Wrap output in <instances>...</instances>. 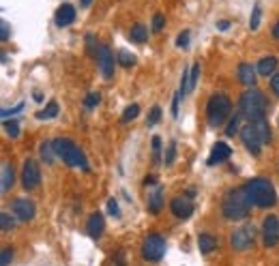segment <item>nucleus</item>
Masks as SVG:
<instances>
[{
  "instance_id": "nucleus-1",
  "label": "nucleus",
  "mask_w": 279,
  "mask_h": 266,
  "mask_svg": "<svg viewBox=\"0 0 279 266\" xmlns=\"http://www.w3.org/2000/svg\"><path fill=\"white\" fill-rule=\"evenodd\" d=\"M254 204L249 202L247 193L243 187H236V189H228L224 200H221V213H224L226 219L230 221H241L249 215V208Z\"/></svg>"
},
{
  "instance_id": "nucleus-2",
  "label": "nucleus",
  "mask_w": 279,
  "mask_h": 266,
  "mask_svg": "<svg viewBox=\"0 0 279 266\" xmlns=\"http://www.w3.org/2000/svg\"><path fill=\"white\" fill-rule=\"evenodd\" d=\"M243 189H245L249 202L258 208H271L277 202V191L273 183L267 181V178H252L243 185Z\"/></svg>"
},
{
  "instance_id": "nucleus-3",
  "label": "nucleus",
  "mask_w": 279,
  "mask_h": 266,
  "mask_svg": "<svg viewBox=\"0 0 279 266\" xmlns=\"http://www.w3.org/2000/svg\"><path fill=\"white\" fill-rule=\"evenodd\" d=\"M267 107H269L267 97H264L258 88H247L241 95V99H239V110H241V114L247 120H252V123H254V120H260V118L267 116Z\"/></svg>"
},
{
  "instance_id": "nucleus-4",
  "label": "nucleus",
  "mask_w": 279,
  "mask_h": 266,
  "mask_svg": "<svg viewBox=\"0 0 279 266\" xmlns=\"http://www.w3.org/2000/svg\"><path fill=\"white\" fill-rule=\"evenodd\" d=\"M54 150H56V157H60V159H62L64 163L71 165V168L80 165V168H82L84 172H88V170H90V168H88V163H86L84 153H82V150L77 148L71 140H67V138H56V140H54Z\"/></svg>"
},
{
  "instance_id": "nucleus-5",
  "label": "nucleus",
  "mask_w": 279,
  "mask_h": 266,
  "mask_svg": "<svg viewBox=\"0 0 279 266\" xmlns=\"http://www.w3.org/2000/svg\"><path fill=\"white\" fill-rule=\"evenodd\" d=\"M232 112V101L226 95H213L206 103V118L213 127H221Z\"/></svg>"
},
{
  "instance_id": "nucleus-6",
  "label": "nucleus",
  "mask_w": 279,
  "mask_h": 266,
  "mask_svg": "<svg viewBox=\"0 0 279 266\" xmlns=\"http://www.w3.org/2000/svg\"><path fill=\"white\" fill-rule=\"evenodd\" d=\"M166 254V239L161 234H148L142 243V258L146 262H159Z\"/></svg>"
},
{
  "instance_id": "nucleus-7",
  "label": "nucleus",
  "mask_w": 279,
  "mask_h": 266,
  "mask_svg": "<svg viewBox=\"0 0 279 266\" xmlns=\"http://www.w3.org/2000/svg\"><path fill=\"white\" fill-rule=\"evenodd\" d=\"M254 241H256V228L252 224L236 228L234 232L230 234V245H232L234 251H247V249H252L254 247Z\"/></svg>"
},
{
  "instance_id": "nucleus-8",
  "label": "nucleus",
  "mask_w": 279,
  "mask_h": 266,
  "mask_svg": "<svg viewBox=\"0 0 279 266\" xmlns=\"http://www.w3.org/2000/svg\"><path fill=\"white\" fill-rule=\"evenodd\" d=\"M41 183V170L34 159H26L24 161V168H21V187L26 191H32L37 189Z\"/></svg>"
},
{
  "instance_id": "nucleus-9",
  "label": "nucleus",
  "mask_w": 279,
  "mask_h": 266,
  "mask_svg": "<svg viewBox=\"0 0 279 266\" xmlns=\"http://www.w3.org/2000/svg\"><path fill=\"white\" fill-rule=\"evenodd\" d=\"M262 241H264V247L267 249H273L277 247L279 243V219L275 215H267L262 221Z\"/></svg>"
},
{
  "instance_id": "nucleus-10",
  "label": "nucleus",
  "mask_w": 279,
  "mask_h": 266,
  "mask_svg": "<svg viewBox=\"0 0 279 266\" xmlns=\"http://www.w3.org/2000/svg\"><path fill=\"white\" fill-rule=\"evenodd\" d=\"M241 140H243V146H245L254 157L260 155V150H262L264 144H262L260 138H258V131H256L254 123H247L245 127L241 129Z\"/></svg>"
},
{
  "instance_id": "nucleus-11",
  "label": "nucleus",
  "mask_w": 279,
  "mask_h": 266,
  "mask_svg": "<svg viewBox=\"0 0 279 266\" xmlns=\"http://www.w3.org/2000/svg\"><path fill=\"white\" fill-rule=\"evenodd\" d=\"M11 208H13V213H15V217L19 221H30V219H34V213H37V206H34V202L28 200V198L13 200Z\"/></svg>"
},
{
  "instance_id": "nucleus-12",
  "label": "nucleus",
  "mask_w": 279,
  "mask_h": 266,
  "mask_svg": "<svg viewBox=\"0 0 279 266\" xmlns=\"http://www.w3.org/2000/svg\"><path fill=\"white\" fill-rule=\"evenodd\" d=\"M97 62H99V71L105 80H110L114 75V54L107 45H99V54H97Z\"/></svg>"
},
{
  "instance_id": "nucleus-13",
  "label": "nucleus",
  "mask_w": 279,
  "mask_h": 266,
  "mask_svg": "<svg viewBox=\"0 0 279 266\" xmlns=\"http://www.w3.org/2000/svg\"><path fill=\"white\" fill-rule=\"evenodd\" d=\"M170 211L176 219H189L191 213H193V204H191V198L187 196H178L170 202Z\"/></svg>"
},
{
  "instance_id": "nucleus-14",
  "label": "nucleus",
  "mask_w": 279,
  "mask_h": 266,
  "mask_svg": "<svg viewBox=\"0 0 279 266\" xmlns=\"http://www.w3.org/2000/svg\"><path fill=\"white\" fill-rule=\"evenodd\" d=\"M236 75H239V82H241L243 86H247V88H256L258 69L254 67V64L241 62V64H239V71H236Z\"/></svg>"
},
{
  "instance_id": "nucleus-15",
  "label": "nucleus",
  "mask_w": 279,
  "mask_h": 266,
  "mask_svg": "<svg viewBox=\"0 0 279 266\" xmlns=\"http://www.w3.org/2000/svg\"><path fill=\"white\" fill-rule=\"evenodd\" d=\"M232 157V148L228 146L226 142H217L211 150V157L206 159V165H217V163H224Z\"/></svg>"
},
{
  "instance_id": "nucleus-16",
  "label": "nucleus",
  "mask_w": 279,
  "mask_h": 266,
  "mask_svg": "<svg viewBox=\"0 0 279 266\" xmlns=\"http://www.w3.org/2000/svg\"><path fill=\"white\" fill-rule=\"evenodd\" d=\"M103 226H105V221H103V215L101 213H92L90 217H88V224H86V230H88V236L90 239H101V234H103Z\"/></svg>"
},
{
  "instance_id": "nucleus-17",
  "label": "nucleus",
  "mask_w": 279,
  "mask_h": 266,
  "mask_svg": "<svg viewBox=\"0 0 279 266\" xmlns=\"http://www.w3.org/2000/svg\"><path fill=\"white\" fill-rule=\"evenodd\" d=\"M163 208V187L157 185L153 191L148 193V213L150 215H159Z\"/></svg>"
},
{
  "instance_id": "nucleus-18",
  "label": "nucleus",
  "mask_w": 279,
  "mask_h": 266,
  "mask_svg": "<svg viewBox=\"0 0 279 266\" xmlns=\"http://www.w3.org/2000/svg\"><path fill=\"white\" fill-rule=\"evenodd\" d=\"M73 19H75V6L73 4H62L58 6V11H56V26H69V24H73Z\"/></svg>"
},
{
  "instance_id": "nucleus-19",
  "label": "nucleus",
  "mask_w": 279,
  "mask_h": 266,
  "mask_svg": "<svg viewBox=\"0 0 279 266\" xmlns=\"http://www.w3.org/2000/svg\"><path fill=\"white\" fill-rule=\"evenodd\" d=\"M198 247H200V254L209 256L217 249V239H215L213 234H200L198 236Z\"/></svg>"
},
{
  "instance_id": "nucleus-20",
  "label": "nucleus",
  "mask_w": 279,
  "mask_h": 266,
  "mask_svg": "<svg viewBox=\"0 0 279 266\" xmlns=\"http://www.w3.org/2000/svg\"><path fill=\"white\" fill-rule=\"evenodd\" d=\"M13 183H15V170H13L11 163H2V187H0V193H9Z\"/></svg>"
},
{
  "instance_id": "nucleus-21",
  "label": "nucleus",
  "mask_w": 279,
  "mask_h": 266,
  "mask_svg": "<svg viewBox=\"0 0 279 266\" xmlns=\"http://www.w3.org/2000/svg\"><path fill=\"white\" fill-rule=\"evenodd\" d=\"M256 69H258V73L264 75V77L273 75L275 69H277V58H275V56H267V58H262L260 62H258Z\"/></svg>"
},
{
  "instance_id": "nucleus-22",
  "label": "nucleus",
  "mask_w": 279,
  "mask_h": 266,
  "mask_svg": "<svg viewBox=\"0 0 279 266\" xmlns=\"http://www.w3.org/2000/svg\"><path fill=\"white\" fill-rule=\"evenodd\" d=\"M254 127L258 131V138L262 140V144H271V138H273V133H271V127L267 123V118H260V120H254Z\"/></svg>"
},
{
  "instance_id": "nucleus-23",
  "label": "nucleus",
  "mask_w": 279,
  "mask_h": 266,
  "mask_svg": "<svg viewBox=\"0 0 279 266\" xmlns=\"http://www.w3.org/2000/svg\"><path fill=\"white\" fill-rule=\"evenodd\" d=\"M129 39H131L133 43H144L148 39V30L144 24H140V21H135V24L131 26V30H129Z\"/></svg>"
},
{
  "instance_id": "nucleus-24",
  "label": "nucleus",
  "mask_w": 279,
  "mask_h": 266,
  "mask_svg": "<svg viewBox=\"0 0 279 266\" xmlns=\"http://www.w3.org/2000/svg\"><path fill=\"white\" fill-rule=\"evenodd\" d=\"M39 153H41V159L45 163H54V157H56V150H54V140H47L39 146Z\"/></svg>"
},
{
  "instance_id": "nucleus-25",
  "label": "nucleus",
  "mask_w": 279,
  "mask_h": 266,
  "mask_svg": "<svg viewBox=\"0 0 279 266\" xmlns=\"http://www.w3.org/2000/svg\"><path fill=\"white\" fill-rule=\"evenodd\" d=\"M34 116H37V120L56 118V116H58V103H56V101H49L45 107H43V110H39L37 114H34Z\"/></svg>"
},
{
  "instance_id": "nucleus-26",
  "label": "nucleus",
  "mask_w": 279,
  "mask_h": 266,
  "mask_svg": "<svg viewBox=\"0 0 279 266\" xmlns=\"http://www.w3.org/2000/svg\"><path fill=\"white\" fill-rule=\"evenodd\" d=\"M241 116H243V114H241V110H239V112H236L234 116L230 118V123H228V127H226V135H228V138H234V135L241 131Z\"/></svg>"
},
{
  "instance_id": "nucleus-27",
  "label": "nucleus",
  "mask_w": 279,
  "mask_h": 266,
  "mask_svg": "<svg viewBox=\"0 0 279 266\" xmlns=\"http://www.w3.org/2000/svg\"><path fill=\"white\" fill-rule=\"evenodd\" d=\"M260 19H262V6H260V2H256L254 11H252V19H249V28L258 30V28H260Z\"/></svg>"
},
{
  "instance_id": "nucleus-28",
  "label": "nucleus",
  "mask_w": 279,
  "mask_h": 266,
  "mask_svg": "<svg viewBox=\"0 0 279 266\" xmlns=\"http://www.w3.org/2000/svg\"><path fill=\"white\" fill-rule=\"evenodd\" d=\"M138 114H140V105L138 103L127 105V110L123 112V116H120V123H129V120H133Z\"/></svg>"
},
{
  "instance_id": "nucleus-29",
  "label": "nucleus",
  "mask_w": 279,
  "mask_h": 266,
  "mask_svg": "<svg viewBox=\"0 0 279 266\" xmlns=\"http://www.w3.org/2000/svg\"><path fill=\"white\" fill-rule=\"evenodd\" d=\"M198 80H200V62H193L189 69V92L198 86Z\"/></svg>"
},
{
  "instance_id": "nucleus-30",
  "label": "nucleus",
  "mask_w": 279,
  "mask_h": 266,
  "mask_svg": "<svg viewBox=\"0 0 279 266\" xmlns=\"http://www.w3.org/2000/svg\"><path fill=\"white\" fill-rule=\"evenodd\" d=\"M13 228H15V219H13L9 213L0 215V230H2V232H9V230H13Z\"/></svg>"
},
{
  "instance_id": "nucleus-31",
  "label": "nucleus",
  "mask_w": 279,
  "mask_h": 266,
  "mask_svg": "<svg viewBox=\"0 0 279 266\" xmlns=\"http://www.w3.org/2000/svg\"><path fill=\"white\" fill-rule=\"evenodd\" d=\"M99 101H101V95H99V92H90V95L84 97V107L86 110H95Z\"/></svg>"
},
{
  "instance_id": "nucleus-32",
  "label": "nucleus",
  "mask_w": 279,
  "mask_h": 266,
  "mask_svg": "<svg viewBox=\"0 0 279 266\" xmlns=\"http://www.w3.org/2000/svg\"><path fill=\"white\" fill-rule=\"evenodd\" d=\"M161 120V107L159 105H153L150 107V112H148V118H146V125L148 127H153V125H157Z\"/></svg>"
},
{
  "instance_id": "nucleus-33",
  "label": "nucleus",
  "mask_w": 279,
  "mask_h": 266,
  "mask_svg": "<svg viewBox=\"0 0 279 266\" xmlns=\"http://www.w3.org/2000/svg\"><path fill=\"white\" fill-rule=\"evenodd\" d=\"M118 62L123 64V67L129 69V67H133V64H135V56L129 54L127 49H120V52H118Z\"/></svg>"
},
{
  "instance_id": "nucleus-34",
  "label": "nucleus",
  "mask_w": 279,
  "mask_h": 266,
  "mask_svg": "<svg viewBox=\"0 0 279 266\" xmlns=\"http://www.w3.org/2000/svg\"><path fill=\"white\" fill-rule=\"evenodd\" d=\"M4 131L11 135V138H19V125H17V120H4Z\"/></svg>"
},
{
  "instance_id": "nucleus-35",
  "label": "nucleus",
  "mask_w": 279,
  "mask_h": 266,
  "mask_svg": "<svg viewBox=\"0 0 279 266\" xmlns=\"http://www.w3.org/2000/svg\"><path fill=\"white\" fill-rule=\"evenodd\" d=\"M176 159V140H172L168 144V150H166V165H172Z\"/></svg>"
},
{
  "instance_id": "nucleus-36",
  "label": "nucleus",
  "mask_w": 279,
  "mask_h": 266,
  "mask_svg": "<svg viewBox=\"0 0 279 266\" xmlns=\"http://www.w3.org/2000/svg\"><path fill=\"white\" fill-rule=\"evenodd\" d=\"M86 49H88L90 56H97L99 54V47L95 45V34H92V32L86 34Z\"/></svg>"
},
{
  "instance_id": "nucleus-37",
  "label": "nucleus",
  "mask_w": 279,
  "mask_h": 266,
  "mask_svg": "<svg viewBox=\"0 0 279 266\" xmlns=\"http://www.w3.org/2000/svg\"><path fill=\"white\" fill-rule=\"evenodd\" d=\"M181 97H185L181 90L174 92V99H172V116L178 118V110H181Z\"/></svg>"
},
{
  "instance_id": "nucleus-38",
  "label": "nucleus",
  "mask_w": 279,
  "mask_h": 266,
  "mask_svg": "<svg viewBox=\"0 0 279 266\" xmlns=\"http://www.w3.org/2000/svg\"><path fill=\"white\" fill-rule=\"evenodd\" d=\"M159 157H161V138L159 135H155L153 138V161L159 163Z\"/></svg>"
},
{
  "instance_id": "nucleus-39",
  "label": "nucleus",
  "mask_w": 279,
  "mask_h": 266,
  "mask_svg": "<svg viewBox=\"0 0 279 266\" xmlns=\"http://www.w3.org/2000/svg\"><path fill=\"white\" fill-rule=\"evenodd\" d=\"M163 26H166V17H163L161 13H155V17H153V30L155 32H161Z\"/></svg>"
},
{
  "instance_id": "nucleus-40",
  "label": "nucleus",
  "mask_w": 279,
  "mask_h": 266,
  "mask_svg": "<svg viewBox=\"0 0 279 266\" xmlns=\"http://www.w3.org/2000/svg\"><path fill=\"white\" fill-rule=\"evenodd\" d=\"M189 30H183V32H178V37H176V45L178 47H187L189 45Z\"/></svg>"
},
{
  "instance_id": "nucleus-41",
  "label": "nucleus",
  "mask_w": 279,
  "mask_h": 266,
  "mask_svg": "<svg viewBox=\"0 0 279 266\" xmlns=\"http://www.w3.org/2000/svg\"><path fill=\"white\" fill-rule=\"evenodd\" d=\"M9 37H11V28H9V24H6V19H2L0 21V39L9 41Z\"/></svg>"
},
{
  "instance_id": "nucleus-42",
  "label": "nucleus",
  "mask_w": 279,
  "mask_h": 266,
  "mask_svg": "<svg viewBox=\"0 0 279 266\" xmlns=\"http://www.w3.org/2000/svg\"><path fill=\"white\" fill-rule=\"evenodd\" d=\"M11 260H13V249H2V254H0V266H9Z\"/></svg>"
},
{
  "instance_id": "nucleus-43",
  "label": "nucleus",
  "mask_w": 279,
  "mask_h": 266,
  "mask_svg": "<svg viewBox=\"0 0 279 266\" xmlns=\"http://www.w3.org/2000/svg\"><path fill=\"white\" fill-rule=\"evenodd\" d=\"M107 211H110V215H114V217H120V208H118V202L114 198L107 200Z\"/></svg>"
},
{
  "instance_id": "nucleus-44",
  "label": "nucleus",
  "mask_w": 279,
  "mask_h": 266,
  "mask_svg": "<svg viewBox=\"0 0 279 266\" xmlns=\"http://www.w3.org/2000/svg\"><path fill=\"white\" fill-rule=\"evenodd\" d=\"M24 101H21V103H17L15 107H11V110H2V118H9V116H13V114H17V112H21V110H24Z\"/></svg>"
},
{
  "instance_id": "nucleus-45",
  "label": "nucleus",
  "mask_w": 279,
  "mask_h": 266,
  "mask_svg": "<svg viewBox=\"0 0 279 266\" xmlns=\"http://www.w3.org/2000/svg\"><path fill=\"white\" fill-rule=\"evenodd\" d=\"M271 90H273V95L279 97V71L271 75Z\"/></svg>"
},
{
  "instance_id": "nucleus-46",
  "label": "nucleus",
  "mask_w": 279,
  "mask_h": 266,
  "mask_svg": "<svg viewBox=\"0 0 279 266\" xmlns=\"http://www.w3.org/2000/svg\"><path fill=\"white\" fill-rule=\"evenodd\" d=\"M232 24H230V21H219V24H217V28H219V30H228V28H230Z\"/></svg>"
},
{
  "instance_id": "nucleus-47",
  "label": "nucleus",
  "mask_w": 279,
  "mask_h": 266,
  "mask_svg": "<svg viewBox=\"0 0 279 266\" xmlns=\"http://www.w3.org/2000/svg\"><path fill=\"white\" fill-rule=\"evenodd\" d=\"M32 97H34V101H39V103L43 101V95H41L39 90H34V92H32Z\"/></svg>"
},
{
  "instance_id": "nucleus-48",
  "label": "nucleus",
  "mask_w": 279,
  "mask_h": 266,
  "mask_svg": "<svg viewBox=\"0 0 279 266\" xmlns=\"http://www.w3.org/2000/svg\"><path fill=\"white\" fill-rule=\"evenodd\" d=\"M273 37H275V39H279V19H277V24L273 26Z\"/></svg>"
},
{
  "instance_id": "nucleus-49",
  "label": "nucleus",
  "mask_w": 279,
  "mask_h": 266,
  "mask_svg": "<svg viewBox=\"0 0 279 266\" xmlns=\"http://www.w3.org/2000/svg\"><path fill=\"white\" fill-rule=\"evenodd\" d=\"M144 185H146V187L155 185V178H153V176H146V178H144Z\"/></svg>"
},
{
  "instance_id": "nucleus-50",
  "label": "nucleus",
  "mask_w": 279,
  "mask_h": 266,
  "mask_svg": "<svg viewBox=\"0 0 279 266\" xmlns=\"http://www.w3.org/2000/svg\"><path fill=\"white\" fill-rule=\"evenodd\" d=\"M185 196H187V198H193V196H196V189H187V193H185Z\"/></svg>"
},
{
  "instance_id": "nucleus-51",
  "label": "nucleus",
  "mask_w": 279,
  "mask_h": 266,
  "mask_svg": "<svg viewBox=\"0 0 279 266\" xmlns=\"http://www.w3.org/2000/svg\"><path fill=\"white\" fill-rule=\"evenodd\" d=\"M92 4V0H82V6H90Z\"/></svg>"
}]
</instances>
